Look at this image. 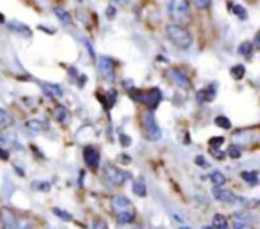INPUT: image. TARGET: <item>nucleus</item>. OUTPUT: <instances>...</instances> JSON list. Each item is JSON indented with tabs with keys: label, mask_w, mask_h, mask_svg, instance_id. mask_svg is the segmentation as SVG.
<instances>
[{
	"label": "nucleus",
	"mask_w": 260,
	"mask_h": 229,
	"mask_svg": "<svg viewBox=\"0 0 260 229\" xmlns=\"http://www.w3.org/2000/svg\"><path fill=\"white\" fill-rule=\"evenodd\" d=\"M41 87H43V90L46 91V94H49V96H52V97H61L62 96V90H61V87H58V85H53V84H41Z\"/></svg>",
	"instance_id": "2eb2a0df"
},
{
	"label": "nucleus",
	"mask_w": 260,
	"mask_h": 229,
	"mask_svg": "<svg viewBox=\"0 0 260 229\" xmlns=\"http://www.w3.org/2000/svg\"><path fill=\"white\" fill-rule=\"evenodd\" d=\"M229 155H230L232 158H239V157L242 155V150H241V147H239V146L232 144V146L229 147Z\"/></svg>",
	"instance_id": "c85d7f7f"
},
{
	"label": "nucleus",
	"mask_w": 260,
	"mask_h": 229,
	"mask_svg": "<svg viewBox=\"0 0 260 229\" xmlns=\"http://www.w3.org/2000/svg\"><path fill=\"white\" fill-rule=\"evenodd\" d=\"M168 14L172 23L186 26L190 23V0H169L168 3Z\"/></svg>",
	"instance_id": "f03ea898"
},
{
	"label": "nucleus",
	"mask_w": 260,
	"mask_h": 229,
	"mask_svg": "<svg viewBox=\"0 0 260 229\" xmlns=\"http://www.w3.org/2000/svg\"><path fill=\"white\" fill-rule=\"evenodd\" d=\"M9 158V154L6 150H2L0 149V160H8Z\"/></svg>",
	"instance_id": "72a5a7b5"
},
{
	"label": "nucleus",
	"mask_w": 260,
	"mask_h": 229,
	"mask_svg": "<svg viewBox=\"0 0 260 229\" xmlns=\"http://www.w3.org/2000/svg\"><path fill=\"white\" fill-rule=\"evenodd\" d=\"M98 65H99V73H101L108 82H113V81H114V76H116V71H114L116 64H114V61H113L111 58H108V56H101Z\"/></svg>",
	"instance_id": "6e6552de"
},
{
	"label": "nucleus",
	"mask_w": 260,
	"mask_h": 229,
	"mask_svg": "<svg viewBox=\"0 0 260 229\" xmlns=\"http://www.w3.org/2000/svg\"><path fill=\"white\" fill-rule=\"evenodd\" d=\"M233 229H254V219L248 213L233 214Z\"/></svg>",
	"instance_id": "1a4fd4ad"
},
{
	"label": "nucleus",
	"mask_w": 260,
	"mask_h": 229,
	"mask_svg": "<svg viewBox=\"0 0 260 229\" xmlns=\"http://www.w3.org/2000/svg\"><path fill=\"white\" fill-rule=\"evenodd\" d=\"M195 161H197V164L198 166H201V167H207L209 164H207V161L204 160V157H197L195 158Z\"/></svg>",
	"instance_id": "473e14b6"
},
{
	"label": "nucleus",
	"mask_w": 260,
	"mask_h": 229,
	"mask_svg": "<svg viewBox=\"0 0 260 229\" xmlns=\"http://www.w3.org/2000/svg\"><path fill=\"white\" fill-rule=\"evenodd\" d=\"M242 179L245 182H248L250 185H257L259 184V173L256 170H253V172H244L242 173Z\"/></svg>",
	"instance_id": "6ab92c4d"
},
{
	"label": "nucleus",
	"mask_w": 260,
	"mask_h": 229,
	"mask_svg": "<svg viewBox=\"0 0 260 229\" xmlns=\"http://www.w3.org/2000/svg\"><path fill=\"white\" fill-rule=\"evenodd\" d=\"M215 123H216V126L221 128V129H232V122H230L227 117H224V116H218V117L215 119Z\"/></svg>",
	"instance_id": "b1692460"
},
{
	"label": "nucleus",
	"mask_w": 260,
	"mask_h": 229,
	"mask_svg": "<svg viewBox=\"0 0 260 229\" xmlns=\"http://www.w3.org/2000/svg\"><path fill=\"white\" fill-rule=\"evenodd\" d=\"M14 125V119L12 116L5 111V109H0V131H5L8 128H11Z\"/></svg>",
	"instance_id": "4468645a"
},
{
	"label": "nucleus",
	"mask_w": 260,
	"mask_h": 229,
	"mask_svg": "<svg viewBox=\"0 0 260 229\" xmlns=\"http://www.w3.org/2000/svg\"><path fill=\"white\" fill-rule=\"evenodd\" d=\"M203 229H215L213 226H203Z\"/></svg>",
	"instance_id": "e433bc0d"
},
{
	"label": "nucleus",
	"mask_w": 260,
	"mask_h": 229,
	"mask_svg": "<svg viewBox=\"0 0 260 229\" xmlns=\"http://www.w3.org/2000/svg\"><path fill=\"white\" fill-rule=\"evenodd\" d=\"M212 193H213L215 199L219 201V202H222V204H235L236 202V195L233 192L227 190V188L216 187V188H213Z\"/></svg>",
	"instance_id": "f8f14e48"
},
{
	"label": "nucleus",
	"mask_w": 260,
	"mask_h": 229,
	"mask_svg": "<svg viewBox=\"0 0 260 229\" xmlns=\"http://www.w3.org/2000/svg\"><path fill=\"white\" fill-rule=\"evenodd\" d=\"M111 2H114L116 5H119V6H123V5H126V2L128 0H111Z\"/></svg>",
	"instance_id": "f704fd0d"
},
{
	"label": "nucleus",
	"mask_w": 260,
	"mask_h": 229,
	"mask_svg": "<svg viewBox=\"0 0 260 229\" xmlns=\"http://www.w3.org/2000/svg\"><path fill=\"white\" fill-rule=\"evenodd\" d=\"M142 128H143V134H145L148 141H158L160 140L161 131H160L158 123H157V120L151 111H145L142 114Z\"/></svg>",
	"instance_id": "20e7f679"
},
{
	"label": "nucleus",
	"mask_w": 260,
	"mask_h": 229,
	"mask_svg": "<svg viewBox=\"0 0 260 229\" xmlns=\"http://www.w3.org/2000/svg\"><path fill=\"white\" fill-rule=\"evenodd\" d=\"M32 187H34V188H37V190L49 192V188H50V184H49V182H34V184H32Z\"/></svg>",
	"instance_id": "2f4dec72"
},
{
	"label": "nucleus",
	"mask_w": 260,
	"mask_h": 229,
	"mask_svg": "<svg viewBox=\"0 0 260 229\" xmlns=\"http://www.w3.org/2000/svg\"><path fill=\"white\" fill-rule=\"evenodd\" d=\"M26 126H27V129H30V131H34V132H41V131L46 129V125H43V123L38 122V120H30V122L26 123Z\"/></svg>",
	"instance_id": "a878e982"
},
{
	"label": "nucleus",
	"mask_w": 260,
	"mask_h": 229,
	"mask_svg": "<svg viewBox=\"0 0 260 229\" xmlns=\"http://www.w3.org/2000/svg\"><path fill=\"white\" fill-rule=\"evenodd\" d=\"M165 32H166V36L169 38V41L175 47H178L181 50L190 49V46L193 43V36L187 30L186 26H180V24H175V23H169V24H166Z\"/></svg>",
	"instance_id": "f257e3e1"
},
{
	"label": "nucleus",
	"mask_w": 260,
	"mask_h": 229,
	"mask_svg": "<svg viewBox=\"0 0 260 229\" xmlns=\"http://www.w3.org/2000/svg\"><path fill=\"white\" fill-rule=\"evenodd\" d=\"M180 229H190V228H186V226H181V228Z\"/></svg>",
	"instance_id": "4c0bfd02"
},
{
	"label": "nucleus",
	"mask_w": 260,
	"mask_h": 229,
	"mask_svg": "<svg viewBox=\"0 0 260 229\" xmlns=\"http://www.w3.org/2000/svg\"><path fill=\"white\" fill-rule=\"evenodd\" d=\"M212 2H213V0H192L193 6H195L197 9H207V8L212 6Z\"/></svg>",
	"instance_id": "cd10ccee"
},
{
	"label": "nucleus",
	"mask_w": 260,
	"mask_h": 229,
	"mask_svg": "<svg viewBox=\"0 0 260 229\" xmlns=\"http://www.w3.org/2000/svg\"><path fill=\"white\" fill-rule=\"evenodd\" d=\"M5 143H6V140H5L3 137H0V146H3Z\"/></svg>",
	"instance_id": "c9c22d12"
},
{
	"label": "nucleus",
	"mask_w": 260,
	"mask_h": 229,
	"mask_svg": "<svg viewBox=\"0 0 260 229\" xmlns=\"http://www.w3.org/2000/svg\"><path fill=\"white\" fill-rule=\"evenodd\" d=\"M55 119L61 123V125H69L72 120V114L66 106H56L55 108Z\"/></svg>",
	"instance_id": "ddd939ff"
},
{
	"label": "nucleus",
	"mask_w": 260,
	"mask_h": 229,
	"mask_svg": "<svg viewBox=\"0 0 260 229\" xmlns=\"http://www.w3.org/2000/svg\"><path fill=\"white\" fill-rule=\"evenodd\" d=\"M235 204H239L245 208H256L259 205V201L257 199H247V198H241V196H236V202Z\"/></svg>",
	"instance_id": "aec40b11"
},
{
	"label": "nucleus",
	"mask_w": 260,
	"mask_h": 229,
	"mask_svg": "<svg viewBox=\"0 0 260 229\" xmlns=\"http://www.w3.org/2000/svg\"><path fill=\"white\" fill-rule=\"evenodd\" d=\"M210 181L216 185V187H221L227 182V178L224 176V173H221L219 170H215L210 173Z\"/></svg>",
	"instance_id": "a211bd4d"
},
{
	"label": "nucleus",
	"mask_w": 260,
	"mask_h": 229,
	"mask_svg": "<svg viewBox=\"0 0 260 229\" xmlns=\"http://www.w3.org/2000/svg\"><path fill=\"white\" fill-rule=\"evenodd\" d=\"M134 195H137L140 198L146 196V185H145V181L142 178L134 182Z\"/></svg>",
	"instance_id": "412c9836"
},
{
	"label": "nucleus",
	"mask_w": 260,
	"mask_h": 229,
	"mask_svg": "<svg viewBox=\"0 0 260 229\" xmlns=\"http://www.w3.org/2000/svg\"><path fill=\"white\" fill-rule=\"evenodd\" d=\"M133 99L139 103H145L148 106H151L152 109L158 106L160 100H161V93L154 88V90H149V91H137V94H131Z\"/></svg>",
	"instance_id": "423d86ee"
},
{
	"label": "nucleus",
	"mask_w": 260,
	"mask_h": 229,
	"mask_svg": "<svg viewBox=\"0 0 260 229\" xmlns=\"http://www.w3.org/2000/svg\"><path fill=\"white\" fill-rule=\"evenodd\" d=\"M253 50H254V46H253L250 41L242 43V44L239 46V53H241V55H244V56H247V58H250V56H251Z\"/></svg>",
	"instance_id": "4be33fe9"
},
{
	"label": "nucleus",
	"mask_w": 260,
	"mask_h": 229,
	"mask_svg": "<svg viewBox=\"0 0 260 229\" xmlns=\"http://www.w3.org/2000/svg\"><path fill=\"white\" fill-rule=\"evenodd\" d=\"M209 144H210L212 149H218L221 144H224V137H215V138H212L209 141Z\"/></svg>",
	"instance_id": "7c9ffc66"
},
{
	"label": "nucleus",
	"mask_w": 260,
	"mask_h": 229,
	"mask_svg": "<svg viewBox=\"0 0 260 229\" xmlns=\"http://www.w3.org/2000/svg\"><path fill=\"white\" fill-rule=\"evenodd\" d=\"M53 14L58 17V20H59L62 24H72V17H70V14H69L66 9H62V8H55V9H53Z\"/></svg>",
	"instance_id": "dca6fc26"
},
{
	"label": "nucleus",
	"mask_w": 260,
	"mask_h": 229,
	"mask_svg": "<svg viewBox=\"0 0 260 229\" xmlns=\"http://www.w3.org/2000/svg\"><path fill=\"white\" fill-rule=\"evenodd\" d=\"M111 208H113V213H114L117 222L125 223V225L134 222L136 208L129 202V199H126L125 196H114L111 199Z\"/></svg>",
	"instance_id": "7ed1b4c3"
},
{
	"label": "nucleus",
	"mask_w": 260,
	"mask_h": 229,
	"mask_svg": "<svg viewBox=\"0 0 260 229\" xmlns=\"http://www.w3.org/2000/svg\"><path fill=\"white\" fill-rule=\"evenodd\" d=\"M213 228L215 229H230L229 222L224 214H215L213 217Z\"/></svg>",
	"instance_id": "f3484780"
},
{
	"label": "nucleus",
	"mask_w": 260,
	"mask_h": 229,
	"mask_svg": "<svg viewBox=\"0 0 260 229\" xmlns=\"http://www.w3.org/2000/svg\"><path fill=\"white\" fill-rule=\"evenodd\" d=\"M233 12L239 20H247V17H248V12L242 5H233Z\"/></svg>",
	"instance_id": "393cba45"
},
{
	"label": "nucleus",
	"mask_w": 260,
	"mask_h": 229,
	"mask_svg": "<svg viewBox=\"0 0 260 229\" xmlns=\"http://www.w3.org/2000/svg\"><path fill=\"white\" fill-rule=\"evenodd\" d=\"M166 78H168L175 87H178V88H181V90H189V88L192 87L189 76H187L183 70H180V68H169V70L166 71Z\"/></svg>",
	"instance_id": "0eeeda50"
},
{
	"label": "nucleus",
	"mask_w": 260,
	"mask_h": 229,
	"mask_svg": "<svg viewBox=\"0 0 260 229\" xmlns=\"http://www.w3.org/2000/svg\"><path fill=\"white\" fill-rule=\"evenodd\" d=\"M230 73H232V76H233L236 81H241V79L245 76V67L241 65V64H238V65H235V67L230 70Z\"/></svg>",
	"instance_id": "5701e85b"
},
{
	"label": "nucleus",
	"mask_w": 260,
	"mask_h": 229,
	"mask_svg": "<svg viewBox=\"0 0 260 229\" xmlns=\"http://www.w3.org/2000/svg\"><path fill=\"white\" fill-rule=\"evenodd\" d=\"M0 220H2L3 229H18V220L9 208H2Z\"/></svg>",
	"instance_id": "9b49d317"
},
{
	"label": "nucleus",
	"mask_w": 260,
	"mask_h": 229,
	"mask_svg": "<svg viewBox=\"0 0 260 229\" xmlns=\"http://www.w3.org/2000/svg\"><path fill=\"white\" fill-rule=\"evenodd\" d=\"M53 214H55L56 217H59L61 220H64V222H72V219H73L70 213L62 211V210H59V208H53Z\"/></svg>",
	"instance_id": "bb28decb"
},
{
	"label": "nucleus",
	"mask_w": 260,
	"mask_h": 229,
	"mask_svg": "<svg viewBox=\"0 0 260 229\" xmlns=\"http://www.w3.org/2000/svg\"><path fill=\"white\" fill-rule=\"evenodd\" d=\"M91 229H108V226H107V222L105 220H102L101 217H98V219L93 220Z\"/></svg>",
	"instance_id": "c756f323"
},
{
	"label": "nucleus",
	"mask_w": 260,
	"mask_h": 229,
	"mask_svg": "<svg viewBox=\"0 0 260 229\" xmlns=\"http://www.w3.org/2000/svg\"><path fill=\"white\" fill-rule=\"evenodd\" d=\"M84 161H85L87 167H90L91 170H96L101 164V155L94 147L88 146L84 149Z\"/></svg>",
	"instance_id": "9d476101"
},
{
	"label": "nucleus",
	"mask_w": 260,
	"mask_h": 229,
	"mask_svg": "<svg viewBox=\"0 0 260 229\" xmlns=\"http://www.w3.org/2000/svg\"><path fill=\"white\" fill-rule=\"evenodd\" d=\"M104 176L111 185H123L129 179V173L120 170L119 167H116L113 164H107L104 167Z\"/></svg>",
	"instance_id": "39448f33"
}]
</instances>
